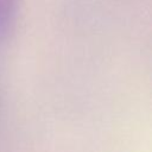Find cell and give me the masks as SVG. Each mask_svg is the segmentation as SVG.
Returning <instances> with one entry per match:
<instances>
[{"label":"cell","mask_w":152,"mask_h":152,"mask_svg":"<svg viewBox=\"0 0 152 152\" xmlns=\"http://www.w3.org/2000/svg\"><path fill=\"white\" fill-rule=\"evenodd\" d=\"M21 0H0V48L8 39L14 24Z\"/></svg>","instance_id":"cell-1"}]
</instances>
